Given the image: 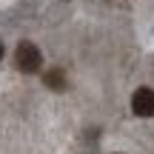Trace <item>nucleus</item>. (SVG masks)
<instances>
[{
  "label": "nucleus",
  "instance_id": "obj_1",
  "mask_svg": "<svg viewBox=\"0 0 154 154\" xmlns=\"http://www.w3.org/2000/svg\"><path fill=\"white\" fill-rule=\"evenodd\" d=\"M14 63H17V69H20V72L34 74L40 66H43V54H40V49H37L34 43L23 40V43L17 46V51H14Z\"/></svg>",
  "mask_w": 154,
  "mask_h": 154
},
{
  "label": "nucleus",
  "instance_id": "obj_2",
  "mask_svg": "<svg viewBox=\"0 0 154 154\" xmlns=\"http://www.w3.org/2000/svg\"><path fill=\"white\" fill-rule=\"evenodd\" d=\"M131 109L137 117H151L154 114V91L151 88H137L131 97Z\"/></svg>",
  "mask_w": 154,
  "mask_h": 154
},
{
  "label": "nucleus",
  "instance_id": "obj_3",
  "mask_svg": "<svg viewBox=\"0 0 154 154\" xmlns=\"http://www.w3.org/2000/svg\"><path fill=\"white\" fill-rule=\"evenodd\" d=\"M43 80H46V86L54 88V91H63V88H66V74H63V69H49Z\"/></svg>",
  "mask_w": 154,
  "mask_h": 154
},
{
  "label": "nucleus",
  "instance_id": "obj_4",
  "mask_svg": "<svg viewBox=\"0 0 154 154\" xmlns=\"http://www.w3.org/2000/svg\"><path fill=\"white\" fill-rule=\"evenodd\" d=\"M0 60H3V43H0Z\"/></svg>",
  "mask_w": 154,
  "mask_h": 154
}]
</instances>
